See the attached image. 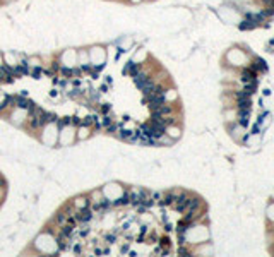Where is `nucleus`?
Returning <instances> with one entry per match:
<instances>
[{
  "mask_svg": "<svg viewBox=\"0 0 274 257\" xmlns=\"http://www.w3.org/2000/svg\"><path fill=\"white\" fill-rule=\"evenodd\" d=\"M88 52H89V62H91V65H105L106 52H105L103 46L94 45L91 48H88Z\"/></svg>",
  "mask_w": 274,
  "mask_h": 257,
  "instance_id": "nucleus-1",
  "label": "nucleus"
},
{
  "mask_svg": "<svg viewBox=\"0 0 274 257\" xmlns=\"http://www.w3.org/2000/svg\"><path fill=\"white\" fill-rule=\"evenodd\" d=\"M28 118V111L21 110V108H14V111L10 113V122L16 124V125H22Z\"/></svg>",
  "mask_w": 274,
  "mask_h": 257,
  "instance_id": "nucleus-2",
  "label": "nucleus"
},
{
  "mask_svg": "<svg viewBox=\"0 0 274 257\" xmlns=\"http://www.w3.org/2000/svg\"><path fill=\"white\" fill-rule=\"evenodd\" d=\"M92 216H94V211L91 209V206L79 209V211H77V214H75V218H77L79 223H88V221L92 220Z\"/></svg>",
  "mask_w": 274,
  "mask_h": 257,
  "instance_id": "nucleus-3",
  "label": "nucleus"
},
{
  "mask_svg": "<svg viewBox=\"0 0 274 257\" xmlns=\"http://www.w3.org/2000/svg\"><path fill=\"white\" fill-rule=\"evenodd\" d=\"M250 69H252V70H255V72L266 74V72H267V64H266V60H264V58H260V57H254V58H252V64H250Z\"/></svg>",
  "mask_w": 274,
  "mask_h": 257,
  "instance_id": "nucleus-4",
  "label": "nucleus"
},
{
  "mask_svg": "<svg viewBox=\"0 0 274 257\" xmlns=\"http://www.w3.org/2000/svg\"><path fill=\"white\" fill-rule=\"evenodd\" d=\"M257 24L255 21L252 17H248V16H245V17L240 21V24H238V29H242V31H252V29H255Z\"/></svg>",
  "mask_w": 274,
  "mask_h": 257,
  "instance_id": "nucleus-5",
  "label": "nucleus"
},
{
  "mask_svg": "<svg viewBox=\"0 0 274 257\" xmlns=\"http://www.w3.org/2000/svg\"><path fill=\"white\" fill-rule=\"evenodd\" d=\"M31 106V101L29 99H26V98H22V96H14V99H12V108H21V110H26Z\"/></svg>",
  "mask_w": 274,
  "mask_h": 257,
  "instance_id": "nucleus-6",
  "label": "nucleus"
},
{
  "mask_svg": "<svg viewBox=\"0 0 274 257\" xmlns=\"http://www.w3.org/2000/svg\"><path fill=\"white\" fill-rule=\"evenodd\" d=\"M139 69H141V64H139V62H135V60H128L127 64L124 65V74L132 77L134 74H137Z\"/></svg>",
  "mask_w": 274,
  "mask_h": 257,
  "instance_id": "nucleus-7",
  "label": "nucleus"
},
{
  "mask_svg": "<svg viewBox=\"0 0 274 257\" xmlns=\"http://www.w3.org/2000/svg\"><path fill=\"white\" fill-rule=\"evenodd\" d=\"M177 196H178V192H173V190L166 192L163 197H161V201H159V206H171V204H175Z\"/></svg>",
  "mask_w": 274,
  "mask_h": 257,
  "instance_id": "nucleus-8",
  "label": "nucleus"
},
{
  "mask_svg": "<svg viewBox=\"0 0 274 257\" xmlns=\"http://www.w3.org/2000/svg\"><path fill=\"white\" fill-rule=\"evenodd\" d=\"M240 79H242V82L255 81V79H257V72H255V70H252L250 67H248V69H243V70H242V74H240Z\"/></svg>",
  "mask_w": 274,
  "mask_h": 257,
  "instance_id": "nucleus-9",
  "label": "nucleus"
},
{
  "mask_svg": "<svg viewBox=\"0 0 274 257\" xmlns=\"http://www.w3.org/2000/svg\"><path fill=\"white\" fill-rule=\"evenodd\" d=\"M248 115H250V110H240V115H238V122L242 127H247L248 125Z\"/></svg>",
  "mask_w": 274,
  "mask_h": 257,
  "instance_id": "nucleus-10",
  "label": "nucleus"
},
{
  "mask_svg": "<svg viewBox=\"0 0 274 257\" xmlns=\"http://www.w3.org/2000/svg\"><path fill=\"white\" fill-rule=\"evenodd\" d=\"M55 223H57L58 226H62V225H65V223H67V213H65L63 209L57 213V216H55Z\"/></svg>",
  "mask_w": 274,
  "mask_h": 257,
  "instance_id": "nucleus-11",
  "label": "nucleus"
},
{
  "mask_svg": "<svg viewBox=\"0 0 274 257\" xmlns=\"http://www.w3.org/2000/svg\"><path fill=\"white\" fill-rule=\"evenodd\" d=\"M257 89V79L255 81H248V82H245V89L243 91H247L248 94H254Z\"/></svg>",
  "mask_w": 274,
  "mask_h": 257,
  "instance_id": "nucleus-12",
  "label": "nucleus"
},
{
  "mask_svg": "<svg viewBox=\"0 0 274 257\" xmlns=\"http://www.w3.org/2000/svg\"><path fill=\"white\" fill-rule=\"evenodd\" d=\"M250 105H252L250 98H243V99H238V108H240V110H250Z\"/></svg>",
  "mask_w": 274,
  "mask_h": 257,
  "instance_id": "nucleus-13",
  "label": "nucleus"
},
{
  "mask_svg": "<svg viewBox=\"0 0 274 257\" xmlns=\"http://www.w3.org/2000/svg\"><path fill=\"white\" fill-rule=\"evenodd\" d=\"M105 132H106V134H117V132H118V124H113V122H111L110 125L105 127Z\"/></svg>",
  "mask_w": 274,
  "mask_h": 257,
  "instance_id": "nucleus-14",
  "label": "nucleus"
},
{
  "mask_svg": "<svg viewBox=\"0 0 274 257\" xmlns=\"http://www.w3.org/2000/svg\"><path fill=\"white\" fill-rule=\"evenodd\" d=\"M111 122H113V120H111V117H110L108 113L101 117V127H106V125H110Z\"/></svg>",
  "mask_w": 274,
  "mask_h": 257,
  "instance_id": "nucleus-15",
  "label": "nucleus"
},
{
  "mask_svg": "<svg viewBox=\"0 0 274 257\" xmlns=\"http://www.w3.org/2000/svg\"><path fill=\"white\" fill-rule=\"evenodd\" d=\"M105 240H108L110 243H113V242L117 240V235H115V233H106V235H105Z\"/></svg>",
  "mask_w": 274,
  "mask_h": 257,
  "instance_id": "nucleus-16",
  "label": "nucleus"
},
{
  "mask_svg": "<svg viewBox=\"0 0 274 257\" xmlns=\"http://www.w3.org/2000/svg\"><path fill=\"white\" fill-rule=\"evenodd\" d=\"M178 254H180V256H188L190 252H188V249H187V247L180 245V247H178Z\"/></svg>",
  "mask_w": 274,
  "mask_h": 257,
  "instance_id": "nucleus-17",
  "label": "nucleus"
},
{
  "mask_svg": "<svg viewBox=\"0 0 274 257\" xmlns=\"http://www.w3.org/2000/svg\"><path fill=\"white\" fill-rule=\"evenodd\" d=\"M74 252L75 254H82V245H74Z\"/></svg>",
  "mask_w": 274,
  "mask_h": 257,
  "instance_id": "nucleus-18",
  "label": "nucleus"
},
{
  "mask_svg": "<svg viewBox=\"0 0 274 257\" xmlns=\"http://www.w3.org/2000/svg\"><path fill=\"white\" fill-rule=\"evenodd\" d=\"M108 111H110V105H103V106H101V113H103V115H106Z\"/></svg>",
  "mask_w": 274,
  "mask_h": 257,
  "instance_id": "nucleus-19",
  "label": "nucleus"
},
{
  "mask_svg": "<svg viewBox=\"0 0 274 257\" xmlns=\"http://www.w3.org/2000/svg\"><path fill=\"white\" fill-rule=\"evenodd\" d=\"M161 245H163V247H166V249H168V247H170V240L166 238V237H164V238H161Z\"/></svg>",
  "mask_w": 274,
  "mask_h": 257,
  "instance_id": "nucleus-20",
  "label": "nucleus"
},
{
  "mask_svg": "<svg viewBox=\"0 0 274 257\" xmlns=\"http://www.w3.org/2000/svg\"><path fill=\"white\" fill-rule=\"evenodd\" d=\"M125 2H128V3H134V5H135V3H141L142 0H125Z\"/></svg>",
  "mask_w": 274,
  "mask_h": 257,
  "instance_id": "nucleus-21",
  "label": "nucleus"
},
{
  "mask_svg": "<svg viewBox=\"0 0 274 257\" xmlns=\"http://www.w3.org/2000/svg\"><path fill=\"white\" fill-rule=\"evenodd\" d=\"M252 132H254V134H259V124H257V125H254V128H252Z\"/></svg>",
  "mask_w": 274,
  "mask_h": 257,
  "instance_id": "nucleus-22",
  "label": "nucleus"
},
{
  "mask_svg": "<svg viewBox=\"0 0 274 257\" xmlns=\"http://www.w3.org/2000/svg\"><path fill=\"white\" fill-rule=\"evenodd\" d=\"M120 2H125V0H120Z\"/></svg>",
  "mask_w": 274,
  "mask_h": 257,
  "instance_id": "nucleus-23",
  "label": "nucleus"
}]
</instances>
